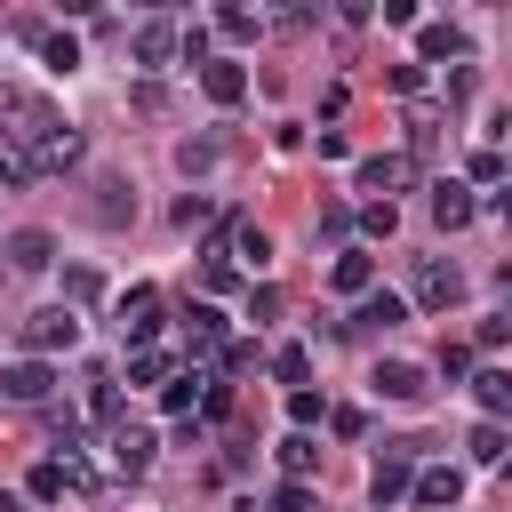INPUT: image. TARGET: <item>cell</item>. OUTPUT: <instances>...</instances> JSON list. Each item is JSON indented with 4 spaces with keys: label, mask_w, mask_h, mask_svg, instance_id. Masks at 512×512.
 Instances as JSON below:
<instances>
[{
    "label": "cell",
    "mask_w": 512,
    "mask_h": 512,
    "mask_svg": "<svg viewBox=\"0 0 512 512\" xmlns=\"http://www.w3.org/2000/svg\"><path fill=\"white\" fill-rule=\"evenodd\" d=\"M0 184H32V152H24L8 128H0Z\"/></svg>",
    "instance_id": "21"
},
{
    "label": "cell",
    "mask_w": 512,
    "mask_h": 512,
    "mask_svg": "<svg viewBox=\"0 0 512 512\" xmlns=\"http://www.w3.org/2000/svg\"><path fill=\"white\" fill-rule=\"evenodd\" d=\"M368 392L416 408V400H424V368H416V360H376V368H368Z\"/></svg>",
    "instance_id": "4"
},
{
    "label": "cell",
    "mask_w": 512,
    "mask_h": 512,
    "mask_svg": "<svg viewBox=\"0 0 512 512\" xmlns=\"http://www.w3.org/2000/svg\"><path fill=\"white\" fill-rule=\"evenodd\" d=\"M472 464H504V424H472Z\"/></svg>",
    "instance_id": "27"
},
{
    "label": "cell",
    "mask_w": 512,
    "mask_h": 512,
    "mask_svg": "<svg viewBox=\"0 0 512 512\" xmlns=\"http://www.w3.org/2000/svg\"><path fill=\"white\" fill-rule=\"evenodd\" d=\"M40 64L48 72H80V40L72 32H40Z\"/></svg>",
    "instance_id": "19"
},
{
    "label": "cell",
    "mask_w": 512,
    "mask_h": 512,
    "mask_svg": "<svg viewBox=\"0 0 512 512\" xmlns=\"http://www.w3.org/2000/svg\"><path fill=\"white\" fill-rule=\"evenodd\" d=\"M408 176H416L408 160H384V152H376V160H360V192H400Z\"/></svg>",
    "instance_id": "15"
},
{
    "label": "cell",
    "mask_w": 512,
    "mask_h": 512,
    "mask_svg": "<svg viewBox=\"0 0 512 512\" xmlns=\"http://www.w3.org/2000/svg\"><path fill=\"white\" fill-rule=\"evenodd\" d=\"M160 376H168V352H152V344L128 352V384H160Z\"/></svg>",
    "instance_id": "24"
},
{
    "label": "cell",
    "mask_w": 512,
    "mask_h": 512,
    "mask_svg": "<svg viewBox=\"0 0 512 512\" xmlns=\"http://www.w3.org/2000/svg\"><path fill=\"white\" fill-rule=\"evenodd\" d=\"M272 512H312V488H304V480H288V488H272Z\"/></svg>",
    "instance_id": "33"
},
{
    "label": "cell",
    "mask_w": 512,
    "mask_h": 512,
    "mask_svg": "<svg viewBox=\"0 0 512 512\" xmlns=\"http://www.w3.org/2000/svg\"><path fill=\"white\" fill-rule=\"evenodd\" d=\"M96 296H104V280H96L88 264H72V272H64V304H96Z\"/></svg>",
    "instance_id": "23"
},
{
    "label": "cell",
    "mask_w": 512,
    "mask_h": 512,
    "mask_svg": "<svg viewBox=\"0 0 512 512\" xmlns=\"http://www.w3.org/2000/svg\"><path fill=\"white\" fill-rule=\"evenodd\" d=\"M216 32H224V40H256V8H224Z\"/></svg>",
    "instance_id": "29"
},
{
    "label": "cell",
    "mask_w": 512,
    "mask_h": 512,
    "mask_svg": "<svg viewBox=\"0 0 512 512\" xmlns=\"http://www.w3.org/2000/svg\"><path fill=\"white\" fill-rule=\"evenodd\" d=\"M216 344H224V312L216 304H192L184 312V352H216Z\"/></svg>",
    "instance_id": "14"
},
{
    "label": "cell",
    "mask_w": 512,
    "mask_h": 512,
    "mask_svg": "<svg viewBox=\"0 0 512 512\" xmlns=\"http://www.w3.org/2000/svg\"><path fill=\"white\" fill-rule=\"evenodd\" d=\"M472 400H480V408H488V424H496V416L512 408V376H504V368H480V376H472Z\"/></svg>",
    "instance_id": "16"
},
{
    "label": "cell",
    "mask_w": 512,
    "mask_h": 512,
    "mask_svg": "<svg viewBox=\"0 0 512 512\" xmlns=\"http://www.w3.org/2000/svg\"><path fill=\"white\" fill-rule=\"evenodd\" d=\"M0 256H8V272H48V264H56V240H48V232H8Z\"/></svg>",
    "instance_id": "9"
},
{
    "label": "cell",
    "mask_w": 512,
    "mask_h": 512,
    "mask_svg": "<svg viewBox=\"0 0 512 512\" xmlns=\"http://www.w3.org/2000/svg\"><path fill=\"white\" fill-rule=\"evenodd\" d=\"M64 488H80V472H72V464H40V472H32V496H40V504H48V496H64Z\"/></svg>",
    "instance_id": "22"
},
{
    "label": "cell",
    "mask_w": 512,
    "mask_h": 512,
    "mask_svg": "<svg viewBox=\"0 0 512 512\" xmlns=\"http://www.w3.org/2000/svg\"><path fill=\"white\" fill-rule=\"evenodd\" d=\"M200 88H208L216 104H240V96H248V72H240L232 56H208V64H200Z\"/></svg>",
    "instance_id": "11"
},
{
    "label": "cell",
    "mask_w": 512,
    "mask_h": 512,
    "mask_svg": "<svg viewBox=\"0 0 512 512\" xmlns=\"http://www.w3.org/2000/svg\"><path fill=\"white\" fill-rule=\"evenodd\" d=\"M168 48H176V24H136V64H168Z\"/></svg>",
    "instance_id": "17"
},
{
    "label": "cell",
    "mask_w": 512,
    "mask_h": 512,
    "mask_svg": "<svg viewBox=\"0 0 512 512\" xmlns=\"http://www.w3.org/2000/svg\"><path fill=\"white\" fill-rule=\"evenodd\" d=\"M416 456H424V440H384V456H376V472H368V496H376V512L408 496V480H416Z\"/></svg>",
    "instance_id": "1"
},
{
    "label": "cell",
    "mask_w": 512,
    "mask_h": 512,
    "mask_svg": "<svg viewBox=\"0 0 512 512\" xmlns=\"http://www.w3.org/2000/svg\"><path fill=\"white\" fill-rule=\"evenodd\" d=\"M304 368H312V360H304V344H280V352H272V376H280V384H296V392H304Z\"/></svg>",
    "instance_id": "25"
},
{
    "label": "cell",
    "mask_w": 512,
    "mask_h": 512,
    "mask_svg": "<svg viewBox=\"0 0 512 512\" xmlns=\"http://www.w3.org/2000/svg\"><path fill=\"white\" fill-rule=\"evenodd\" d=\"M424 56H464V32L456 24H424V40H416V64Z\"/></svg>",
    "instance_id": "20"
},
{
    "label": "cell",
    "mask_w": 512,
    "mask_h": 512,
    "mask_svg": "<svg viewBox=\"0 0 512 512\" xmlns=\"http://www.w3.org/2000/svg\"><path fill=\"white\" fill-rule=\"evenodd\" d=\"M408 496H416L424 512H440V504H456V496H464V472H456V464H424V472L408 480Z\"/></svg>",
    "instance_id": "6"
},
{
    "label": "cell",
    "mask_w": 512,
    "mask_h": 512,
    "mask_svg": "<svg viewBox=\"0 0 512 512\" xmlns=\"http://www.w3.org/2000/svg\"><path fill=\"white\" fill-rule=\"evenodd\" d=\"M152 328H160V296H152V288H128V296H120V336L144 352V344H152Z\"/></svg>",
    "instance_id": "5"
},
{
    "label": "cell",
    "mask_w": 512,
    "mask_h": 512,
    "mask_svg": "<svg viewBox=\"0 0 512 512\" xmlns=\"http://www.w3.org/2000/svg\"><path fill=\"white\" fill-rule=\"evenodd\" d=\"M416 304H424V312L464 304V272H456L448 256H416Z\"/></svg>",
    "instance_id": "3"
},
{
    "label": "cell",
    "mask_w": 512,
    "mask_h": 512,
    "mask_svg": "<svg viewBox=\"0 0 512 512\" xmlns=\"http://www.w3.org/2000/svg\"><path fill=\"white\" fill-rule=\"evenodd\" d=\"M328 280H336V288H344V296H368V288H376V256H368V248H344V256H336V272H328Z\"/></svg>",
    "instance_id": "13"
},
{
    "label": "cell",
    "mask_w": 512,
    "mask_h": 512,
    "mask_svg": "<svg viewBox=\"0 0 512 512\" xmlns=\"http://www.w3.org/2000/svg\"><path fill=\"white\" fill-rule=\"evenodd\" d=\"M232 248H240V256H248V264H264V256H272V240H264V232H256V224H240V232H232Z\"/></svg>",
    "instance_id": "31"
},
{
    "label": "cell",
    "mask_w": 512,
    "mask_h": 512,
    "mask_svg": "<svg viewBox=\"0 0 512 512\" xmlns=\"http://www.w3.org/2000/svg\"><path fill=\"white\" fill-rule=\"evenodd\" d=\"M16 336H24V352H32V360H48V352H72V344H80V312H72V304H48V312H32Z\"/></svg>",
    "instance_id": "2"
},
{
    "label": "cell",
    "mask_w": 512,
    "mask_h": 512,
    "mask_svg": "<svg viewBox=\"0 0 512 512\" xmlns=\"http://www.w3.org/2000/svg\"><path fill=\"white\" fill-rule=\"evenodd\" d=\"M288 416H296V432H304V424H320L328 408H320V392H288Z\"/></svg>",
    "instance_id": "32"
},
{
    "label": "cell",
    "mask_w": 512,
    "mask_h": 512,
    "mask_svg": "<svg viewBox=\"0 0 512 512\" xmlns=\"http://www.w3.org/2000/svg\"><path fill=\"white\" fill-rule=\"evenodd\" d=\"M432 224H440V232H464V224H472V192H464V184H432Z\"/></svg>",
    "instance_id": "12"
},
{
    "label": "cell",
    "mask_w": 512,
    "mask_h": 512,
    "mask_svg": "<svg viewBox=\"0 0 512 512\" xmlns=\"http://www.w3.org/2000/svg\"><path fill=\"white\" fill-rule=\"evenodd\" d=\"M176 160H184V176H192V168H208V160H216V136H192Z\"/></svg>",
    "instance_id": "34"
},
{
    "label": "cell",
    "mask_w": 512,
    "mask_h": 512,
    "mask_svg": "<svg viewBox=\"0 0 512 512\" xmlns=\"http://www.w3.org/2000/svg\"><path fill=\"white\" fill-rule=\"evenodd\" d=\"M392 224H400L392 200H368V208H360V232H368V240H392Z\"/></svg>",
    "instance_id": "28"
},
{
    "label": "cell",
    "mask_w": 512,
    "mask_h": 512,
    "mask_svg": "<svg viewBox=\"0 0 512 512\" xmlns=\"http://www.w3.org/2000/svg\"><path fill=\"white\" fill-rule=\"evenodd\" d=\"M464 368H472V352H464V344H440V376H448V384H456V376H464Z\"/></svg>",
    "instance_id": "37"
},
{
    "label": "cell",
    "mask_w": 512,
    "mask_h": 512,
    "mask_svg": "<svg viewBox=\"0 0 512 512\" xmlns=\"http://www.w3.org/2000/svg\"><path fill=\"white\" fill-rule=\"evenodd\" d=\"M192 400H200V376H176V384H160V408H168V416H192Z\"/></svg>",
    "instance_id": "26"
},
{
    "label": "cell",
    "mask_w": 512,
    "mask_h": 512,
    "mask_svg": "<svg viewBox=\"0 0 512 512\" xmlns=\"http://www.w3.org/2000/svg\"><path fill=\"white\" fill-rule=\"evenodd\" d=\"M152 456H160V440L144 424H112V464L120 472H152Z\"/></svg>",
    "instance_id": "8"
},
{
    "label": "cell",
    "mask_w": 512,
    "mask_h": 512,
    "mask_svg": "<svg viewBox=\"0 0 512 512\" xmlns=\"http://www.w3.org/2000/svg\"><path fill=\"white\" fill-rule=\"evenodd\" d=\"M0 512H24V504H16V496H0Z\"/></svg>",
    "instance_id": "38"
},
{
    "label": "cell",
    "mask_w": 512,
    "mask_h": 512,
    "mask_svg": "<svg viewBox=\"0 0 512 512\" xmlns=\"http://www.w3.org/2000/svg\"><path fill=\"white\" fill-rule=\"evenodd\" d=\"M136 112H168V96H160V80H136V96H128Z\"/></svg>",
    "instance_id": "35"
},
{
    "label": "cell",
    "mask_w": 512,
    "mask_h": 512,
    "mask_svg": "<svg viewBox=\"0 0 512 512\" xmlns=\"http://www.w3.org/2000/svg\"><path fill=\"white\" fill-rule=\"evenodd\" d=\"M312 464H320V440H312V432H288V440H280V472H288V480H304Z\"/></svg>",
    "instance_id": "18"
},
{
    "label": "cell",
    "mask_w": 512,
    "mask_h": 512,
    "mask_svg": "<svg viewBox=\"0 0 512 512\" xmlns=\"http://www.w3.org/2000/svg\"><path fill=\"white\" fill-rule=\"evenodd\" d=\"M432 136H440V120H432L424 104H408V144H416V152H432Z\"/></svg>",
    "instance_id": "30"
},
{
    "label": "cell",
    "mask_w": 512,
    "mask_h": 512,
    "mask_svg": "<svg viewBox=\"0 0 512 512\" xmlns=\"http://www.w3.org/2000/svg\"><path fill=\"white\" fill-rule=\"evenodd\" d=\"M408 320V296H392V288H368L360 296V312L344 320V328H400Z\"/></svg>",
    "instance_id": "10"
},
{
    "label": "cell",
    "mask_w": 512,
    "mask_h": 512,
    "mask_svg": "<svg viewBox=\"0 0 512 512\" xmlns=\"http://www.w3.org/2000/svg\"><path fill=\"white\" fill-rule=\"evenodd\" d=\"M352 232V208H320V240H344Z\"/></svg>",
    "instance_id": "36"
},
{
    "label": "cell",
    "mask_w": 512,
    "mask_h": 512,
    "mask_svg": "<svg viewBox=\"0 0 512 512\" xmlns=\"http://www.w3.org/2000/svg\"><path fill=\"white\" fill-rule=\"evenodd\" d=\"M48 384H56V368H48V360H16V368L0 376V392H8V400H24V408H40V400H48Z\"/></svg>",
    "instance_id": "7"
}]
</instances>
